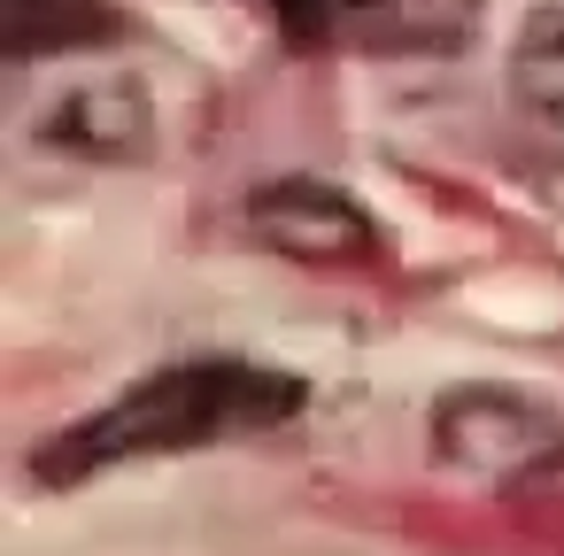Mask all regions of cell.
Masks as SVG:
<instances>
[{
	"label": "cell",
	"instance_id": "3",
	"mask_svg": "<svg viewBox=\"0 0 564 556\" xmlns=\"http://www.w3.org/2000/svg\"><path fill=\"white\" fill-rule=\"evenodd\" d=\"M248 232H256L263 248H279V255L310 263V271H340V263H371V255H379L371 217H364L348 194L317 186V178L263 186V194L248 201Z\"/></svg>",
	"mask_w": 564,
	"mask_h": 556
},
{
	"label": "cell",
	"instance_id": "8",
	"mask_svg": "<svg viewBox=\"0 0 564 556\" xmlns=\"http://www.w3.org/2000/svg\"><path fill=\"white\" fill-rule=\"evenodd\" d=\"M271 17L286 24V40H294V47H310V40H325V32H333V0H271Z\"/></svg>",
	"mask_w": 564,
	"mask_h": 556
},
{
	"label": "cell",
	"instance_id": "5",
	"mask_svg": "<svg viewBox=\"0 0 564 556\" xmlns=\"http://www.w3.org/2000/svg\"><path fill=\"white\" fill-rule=\"evenodd\" d=\"M333 24H348L364 47L394 55H448L471 40L479 0H333Z\"/></svg>",
	"mask_w": 564,
	"mask_h": 556
},
{
	"label": "cell",
	"instance_id": "1",
	"mask_svg": "<svg viewBox=\"0 0 564 556\" xmlns=\"http://www.w3.org/2000/svg\"><path fill=\"white\" fill-rule=\"evenodd\" d=\"M302 402H310V386H302L294 371H271V363H232V356L171 363V371L124 386L117 402H101L94 417L63 425L55 440H40V448H32V479H40V487H70V479H94V471H109V464L248 440V433L286 425Z\"/></svg>",
	"mask_w": 564,
	"mask_h": 556
},
{
	"label": "cell",
	"instance_id": "4",
	"mask_svg": "<svg viewBox=\"0 0 564 556\" xmlns=\"http://www.w3.org/2000/svg\"><path fill=\"white\" fill-rule=\"evenodd\" d=\"M510 109L525 124V140L564 163V0H533L518 47H510Z\"/></svg>",
	"mask_w": 564,
	"mask_h": 556
},
{
	"label": "cell",
	"instance_id": "7",
	"mask_svg": "<svg viewBox=\"0 0 564 556\" xmlns=\"http://www.w3.org/2000/svg\"><path fill=\"white\" fill-rule=\"evenodd\" d=\"M47 132L78 155H140L148 148V101L132 86H86L63 101V117Z\"/></svg>",
	"mask_w": 564,
	"mask_h": 556
},
{
	"label": "cell",
	"instance_id": "6",
	"mask_svg": "<svg viewBox=\"0 0 564 556\" xmlns=\"http://www.w3.org/2000/svg\"><path fill=\"white\" fill-rule=\"evenodd\" d=\"M109 24L117 17L101 0H0V47H9V63L63 55V47H101Z\"/></svg>",
	"mask_w": 564,
	"mask_h": 556
},
{
	"label": "cell",
	"instance_id": "2",
	"mask_svg": "<svg viewBox=\"0 0 564 556\" xmlns=\"http://www.w3.org/2000/svg\"><path fill=\"white\" fill-rule=\"evenodd\" d=\"M433 456L495 487H549L564 479V425L502 386H464L433 410Z\"/></svg>",
	"mask_w": 564,
	"mask_h": 556
}]
</instances>
